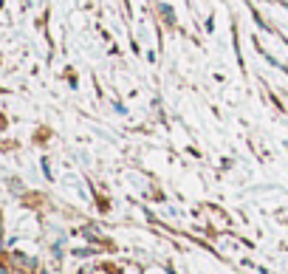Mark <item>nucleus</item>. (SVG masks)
I'll return each mask as SVG.
<instances>
[{"mask_svg": "<svg viewBox=\"0 0 288 274\" xmlns=\"http://www.w3.org/2000/svg\"><path fill=\"white\" fill-rule=\"evenodd\" d=\"M161 15H164V17H167V20H170V23L175 20V15H173V9L167 6V3H161Z\"/></svg>", "mask_w": 288, "mask_h": 274, "instance_id": "nucleus-1", "label": "nucleus"}, {"mask_svg": "<svg viewBox=\"0 0 288 274\" xmlns=\"http://www.w3.org/2000/svg\"><path fill=\"white\" fill-rule=\"evenodd\" d=\"M0 274H6V268H3V266H0Z\"/></svg>", "mask_w": 288, "mask_h": 274, "instance_id": "nucleus-2", "label": "nucleus"}]
</instances>
